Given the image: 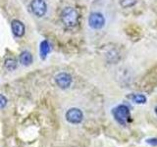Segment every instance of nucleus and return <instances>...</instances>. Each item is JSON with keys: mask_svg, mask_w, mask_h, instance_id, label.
I'll return each instance as SVG.
<instances>
[{"mask_svg": "<svg viewBox=\"0 0 157 147\" xmlns=\"http://www.w3.org/2000/svg\"><path fill=\"white\" fill-rule=\"evenodd\" d=\"M55 81L60 88L66 89L72 85V77L67 73H60L55 77Z\"/></svg>", "mask_w": 157, "mask_h": 147, "instance_id": "nucleus-6", "label": "nucleus"}, {"mask_svg": "<svg viewBox=\"0 0 157 147\" xmlns=\"http://www.w3.org/2000/svg\"><path fill=\"white\" fill-rule=\"evenodd\" d=\"M132 100L136 104H144L146 102V97L144 94H134L132 96Z\"/></svg>", "mask_w": 157, "mask_h": 147, "instance_id": "nucleus-11", "label": "nucleus"}, {"mask_svg": "<svg viewBox=\"0 0 157 147\" xmlns=\"http://www.w3.org/2000/svg\"><path fill=\"white\" fill-rule=\"evenodd\" d=\"M31 8L33 13L38 18L43 17L47 11V5L44 0H33L31 2Z\"/></svg>", "mask_w": 157, "mask_h": 147, "instance_id": "nucleus-4", "label": "nucleus"}, {"mask_svg": "<svg viewBox=\"0 0 157 147\" xmlns=\"http://www.w3.org/2000/svg\"><path fill=\"white\" fill-rule=\"evenodd\" d=\"M61 21L68 28L76 27L78 23V13L73 7H67L62 11Z\"/></svg>", "mask_w": 157, "mask_h": 147, "instance_id": "nucleus-1", "label": "nucleus"}, {"mask_svg": "<svg viewBox=\"0 0 157 147\" xmlns=\"http://www.w3.org/2000/svg\"><path fill=\"white\" fill-rule=\"evenodd\" d=\"M6 104H7L6 97H5L4 95H2V94H0V109L4 108L5 106H6Z\"/></svg>", "mask_w": 157, "mask_h": 147, "instance_id": "nucleus-13", "label": "nucleus"}, {"mask_svg": "<svg viewBox=\"0 0 157 147\" xmlns=\"http://www.w3.org/2000/svg\"><path fill=\"white\" fill-rule=\"evenodd\" d=\"M82 118V112L78 108H71L66 113V120L71 124H80Z\"/></svg>", "mask_w": 157, "mask_h": 147, "instance_id": "nucleus-5", "label": "nucleus"}, {"mask_svg": "<svg viewBox=\"0 0 157 147\" xmlns=\"http://www.w3.org/2000/svg\"><path fill=\"white\" fill-rule=\"evenodd\" d=\"M155 113H156V115H157V107L155 108Z\"/></svg>", "mask_w": 157, "mask_h": 147, "instance_id": "nucleus-15", "label": "nucleus"}, {"mask_svg": "<svg viewBox=\"0 0 157 147\" xmlns=\"http://www.w3.org/2000/svg\"><path fill=\"white\" fill-rule=\"evenodd\" d=\"M88 24L93 29H101L105 24V18L101 13L93 12L88 17Z\"/></svg>", "mask_w": 157, "mask_h": 147, "instance_id": "nucleus-3", "label": "nucleus"}, {"mask_svg": "<svg viewBox=\"0 0 157 147\" xmlns=\"http://www.w3.org/2000/svg\"><path fill=\"white\" fill-rule=\"evenodd\" d=\"M146 142L150 145H154V146L157 145V139L156 138H149V139L146 140Z\"/></svg>", "mask_w": 157, "mask_h": 147, "instance_id": "nucleus-14", "label": "nucleus"}, {"mask_svg": "<svg viewBox=\"0 0 157 147\" xmlns=\"http://www.w3.org/2000/svg\"><path fill=\"white\" fill-rule=\"evenodd\" d=\"M139 0H119L120 5L123 8H130L137 3Z\"/></svg>", "mask_w": 157, "mask_h": 147, "instance_id": "nucleus-12", "label": "nucleus"}, {"mask_svg": "<svg viewBox=\"0 0 157 147\" xmlns=\"http://www.w3.org/2000/svg\"><path fill=\"white\" fill-rule=\"evenodd\" d=\"M49 51H50V46H49L48 41L43 40L40 43V57H42V59H45Z\"/></svg>", "mask_w": 157, "mask_h": 147, "instance_id": "nucleus-9", "label": "nucleus"}, {"mask_svg": "<svg viewBox=\"0 0 157 147\" xmlns=\"http://www.w3.org/2000/svg\"><path fill=\"white\" fill-rule=\"evenodd\" d=\"M20 63L24 66H29L33 63V55L29 51H23L19 57Z\"/></svg>", "mask_w": 157, "mask_h": 147, "instance_id": "nucleus-8", "label": "nucleus"}, {"mask_svg": "<svg viewBox=\"0 0 157 147\" xmlns=\"http://www.w3.org/2000/svg\"><path fill=\"white\" fill-rule=\"evenodd\" d=\"M11 28H12V32L16 36L21 37L25 34V26L21 21H18V20H13L11 23Z\"/></svg>", "mask_w": 157, "mask_h": 147, "instance_id": "nucleus-7", "label": "nucleus"}, {"mask_svg": "<svg viewBox=\"0 0 157 147\" xmlns=\"http://www.w3.org/2000/svg\"><path fill=\"white\" fill-rule=\"evenodd\" d=\"M4 66L8 71H14L17 68V61L13 58H7L4 62Z\"/></svg>", "mask_w": 157, "mask_h": 147, "instance_id": "nucleus-10", "label": "nucleus"}, {"mask_svg": "<svg viewBox=\"0 0 157 147\" xmlns=\"http://www.w3.org/2000/svg\"><path fill=\"white\" fill-rule=\"evenodd\" d=\"M113 115H114L115 120L122 126H126L128 123H130L132 121L129 107L124 104L117 106L113 110Z\"/></svg>", "mask_w": 157, "mask_h": 147, "instance_id": "nucleus-2", "label": "nucleus"}]
</instances>
